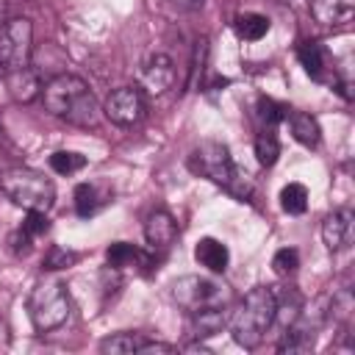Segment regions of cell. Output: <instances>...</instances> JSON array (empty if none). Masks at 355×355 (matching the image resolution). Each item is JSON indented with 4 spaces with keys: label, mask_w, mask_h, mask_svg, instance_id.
<instances>
[{
    "label": "cell",
    "mask_w": 355,
    "mask_h": 355,
    "mask_svg": "<svg viewBox=\"0 0 355 355\" xmlns=\"http://www.w3.org/2000/svg\"><path fill=\"white\" fill-rule=\"evenodd\" d=\"M0 139H3V130H0Z\"/></svg>",
    "instance_id": "obj_32"
},
{
    "label": "cell",
    "mask_w": 355,
    "mask_h": 355,
    "mask_svg": "<svg viewBox=\"0 0 355 355\" xmlns=\"http://www.w3.org/2000/svg\"><path fill=\"white\" fill-rule=\"evenodd\" d=\"M288 111H291L288 105L275 103L272 97H261V100H258V119L263 122V128H277L280 122H286Z\"/></svg>",
    "instance_id": "obj_25"
},
{
    "label": "cell",
    "mask_w": 355,
    "mask_h": 355,
    "mask_svg": "<svg viewBox=\"0 0 355 355\" xmlns=\"http://www.w3.org/2000/svg\"><path fill=\"white\" fill-rule=\"evenodd\" d=\"M352 227H355V214L349 208H336L333 214L324 216L322 222V241L330 252L344 250L352 241Z\"/></svg>",
    "instance_id": "obj_10"
},
{
    "label": "cell",
    "mask_w": 355,
    "mask_h": 355,
    "mask_svg": "<svg viewBox=\"0 0 355 355\" xmlns=\"http://www.w3.org/2000/svg\"><path fill=\"white\" fill-rule=\"evenodd\" d=\"M169 294H172V302H178L189 313L202 311V308H214V305H225V300H227L225 286H219L216 280L202 277V275H183V277H178L169 286Z\"/></svg>",
    "instance_id": "obj_7"
},
{
    "label": "cell",
    "mask_w": 355,
    "mask_h": 355,
    "mask_svg": "<svg viewBox=\"0 0 355 355\" xmlns=\"http://www.w3.org/2000/svg\"><path fill=\"white\" fill-rule=\"evenodd\" d=\"M233 28H236V36L239 39H244V42H261L269 33V17H263L258 11H244V14L236 17Z\"/></svg>",
    "instance_id": "obj_18"
},
{
    "label": "cell",
    "mask_w": 355,
    "mask_h": 355,
    "mask_svg": "<svg viewBox=\"0 0 355 355\" xmlns=\"http://www.w3.org/2000/svg\"><path fill=\"white\" fill-rule=\"evenodd\" d=\"M144 111H147V100H144V92L139 86H119L103 103L105 119H111L119 128H130V125L141 122Z\"/></svg>",
    "instance_id": "obj_8"
},
{
    "label": "cell",
    "mask_w": 355,
    "mask_h": 355,
    "mask_svg": "<svg viewBox=\"0 0 355 355\" xmlns=\"http://www.w3.org/2000/svg\"><path fill=\"white\" fill-rule=\"evenodd\" d=\"M280 208L291 216H300L308 211V189L302 183H286L280 189Z\"/></svg>",
    "instance_id": "obj_21"
},
{
    "label": "cell",
    "mask_w": 355,
    "mask_h": 355,
    "mask_svg": "<svg viewBox=\"0 0 355 355\" xmlns=\"http://www.w3.org/2000/svg\"><path fill=\"white\" fill-rule=\"evenodd\" d=\"M139 89L141 92H147V94H164L166 89H172V83H175V64H172V58L169 55H164V53H153V55H147L144 58V64H141V72H139Z\"/></svg>",
    "instance_id": "obj_9"
},
{
    "label": "cell",
    "mask_w": 355,
    "mask_h": 355,
    "mask_svg": "<svg viewBox=\"0 0 355 355\" xmlns=\"http://www.w3.org/2000/svg\"><path fill=\"white\" fill-rule=\"evenodd\" d=\"M33 55V25L25 17H11L0 22V72H14L31 67Z\"/></svg>",
    "instance_id": "obj_6"
},
{
    "label": "cell",
    "mask_w": 355,
    "mask_h": 355,
    "mask_svg": "<svg viewBox=\"0 0 355 355\" xmlns=\"http://www.w3.org/2000/svg\"><path fill=\"white\" fill-rule=\"evenodd\" d=\"M178 236V222L169 211L158 208L144 219V239L153 250H166Z\"/></svg>",
    "instance_id": "obj_11"
},
{
    "label": "cell",
    "mask_w": 355,
    "mask_h": 355,
    "mask_svg": "<svg viewBox=\"0 0 355 355\" xmlns=\"http://www.w3.org/2000/svg\"><path fill=\"white\" fill-rule=\"evenodd\" d=\"M28 316L39 333H50L69 319V294L58 280H42L28 294Z\"/></svg>",
    "instance_id": "obj_5"
},
{
    "label": "cell",
    "mask_w": 355,
    "mask_h": 355,
    "mask_svg": "<svg viewBox=\"0 0 355 355\" xmlns=\"http://www.w3.org/2000/svg\"><path fill=\"white\" fill-rule=\"evenodd\" d=\"M42 100H44V108L69 122V125H78V128H97L100 122V103L97 97L92 94L89 83L72 72H58L53 75L44 86H42Z\"/></svg>",
    "instance_id": "obj_1"
},
{
    "label": "cell",
    "mask_w": 355,
    "mask_h": 355,
    "mask_svg": "<svg viewBox=\"0 0 355 355\" xmlns=\"http://www.w3.org/2000/svg\"><path fill=\"white\" fill-rule=\"evenodd\" d=\"M86 166V155L80 153H72V150H58L50 155V169L58 172V175H75Z\"/></svg>",
    "instance_id": "obj_24"
},
{
    "label": "cell",
    "mask_w": 355,
    "mask_h": 355,
    "mask_svg": "<svg viewBox=\"0 0 355 355\" xmlns=\"http://www.w3.org/2000/svg\"><path fill=\"white\" fill-rule=\"evenodd\" d=\"M297 266H300V252H297L294 247H283V250H277L275 258H272V269H275L277 275H291Z\"/></svg>",
    "instance_id": "obj_26"
},
{
    "label": "cell",
    "mask_w": 355,
    "mask_h": 355,
    "mask_svg": "<svg viewBox=\"0 0 355 355\" xmlns=\"http://www.w3.org/2000/svg\"><path fill=\"white\" fill-rule=\"evenodd\" d=\"M105 202V197L100 194V189L94 186V183H80L78 189H75V211H78V216H92V214H97V208Z\"/></svg>",
    "instance_id": "obj_23"
},
{
    "label": "cell",
    "mask_w": 355,
    "mask_h": 355,
    "mask_svg": "<svg viewBox=\"0 0 355 355\" xmlns=\"http://www.w3.org/2000/svg\"><path fill=\"white\" fill-rule=\"evenodd\" d=\"M105 261H108V266H114V269L150 266V263H153L144 250H139V247H133V244H128V241H114V244L105 250Z\"/></svg>",
    "instance_id": "obj_17"
},
{
    "label": "cell",
    "mask_w": 355,
    "mask_h": 355,
    "mask_svg": "<svg viewBox=\"0 0 355 355\" xmlns=\"http://www.w3.org/2000/svg\"><path fill=\"white\" fill-rule=\"evenodd\" d=\"M316 22L327 25V28H338L347 25L355 14V0H313L311 6Z\"/></svg>",
    "instance_id": "obj_15"
},
{
    "label": "cell",
    "mask_w": 355,
    "mask_h": 355,
    "mask_svg": "<svg viewBox=\"0 0 355 355\" xmlns=\"http://www.w3.org/2000/svg\"><path fill=\"white\" fill-rule=\"evenodd\" d=\"M227 313L230 308L225 305H214V308H202V311H194L191 319H189V333L200 341V338H211L216 333H222L227 327Z\"/></svg>",
    "instance_id": "obj_12"
},
{
    "label": "cell",
    "mask_w": 355,
    "mask_h": 355,
    "mask_svg": "<svg viewBox=\"0 0 355 355\" xmlns=\"http://www.w3.org/2000/svg\"><path fill=\"white\" fill-rule=\"evenodd\" d=\"M141 355H150V352H178V347L175 344H164V341H147L144 338V344H141V349H139Z\"/></svg>",
    "instance_id": "obj_30"
},
{
    "label": "cell",
    "mask_w": 355,
    "mask_h": 355,
    "mask_svg": "<svg viewBox=\"0 0 355 355\" xmlns=\"http://www.w3.org/2000/svg\"><path fill=\"white\" fill-rule=\"evenodd\" d=\"M189 166L194 175L200 178H208L211 183L227 189L233 197L239 200H250L252 197V183L247 178V172H241L233 158H230V150L222 144V141H214V139H205L200 141L191 155H189Z\"/></svg>",
    "instance_id": "obj_3"
},
{
    "label": "cell",
    "mask_w": 355,
    "mask_h": 355,
    "mask_svg": "<svg viewBox=\"0 0 355 355\" xmlns=\"http://www.w3.org/2000/svg\"><path fill=\"white\" fill-rule=\"evenodd\" d=\"M69 261H75V252H67L61 247H53L47 255H44V269H61L67 266Z\"/></svg>",
    "instance_id": "obj_29"
},
{
    "label": "cell",
    "mask_w": 355,
    "mask_h": 355,
    "mask_svg": "<svg viewBox=\"0 0 355 355\" xmlns=\"http://www.w3.org/2000/svg\"><path fill=\"white\" fill-rule=\"evenodd\" d=\"M178 11H197L202 6V0H169Z\"/></svg>",
    "instance_id": "obj_31"
},
{
    "label": "cell",
    "mask_w": 355,
    "mask_h": 355,
    "mask_svg": "<svg viewBox=\"0 0 355 355\" xmlns=\"http://www.w3.org/2000/svg\"><path fill=\"white\" fill-rule=\"evenodd\" d=\"M277 311V291L272 286H255L244 294V300L227 313V330L233 341L244 349L261 347L266 338V330L275 324Z\"/></svg>",
    "instance_id": "obj_2"
},
{
    "label": "cell",
    "mask_w": 355,
    "mask_h": 355,
    "mask_svg": "<svg viewBox=\"0 0 355 355\" xmlns=\"http://www.w3.org/2000/svg\"><path fill=\"white\" fill-rule=\"evenodd\" d=\"M6 89L17 103H31L42 94V78L36 69L22 67L14 72H6Z\"/></svg>",
    "instance_id": "obj_13"
},
{
    "label": "cell",
    "mask_w": 355,
    "mask_h": 355,
    "mask_svg": "<svg viewBox=\"0 0 355 355\" xmlns=\"http://www.w3.org/2000/svg\"><path fill=\"white\" fill-rule=\"evenodd\" d=\"M255 155L261 166H272L280 155V141L275 136V128H261L255 136Z\"/></svg>",
    "instance_id": "obj_22"
},
{
    "label": "cell",
    "mask_w": 355,
    "mask_h": 355,
    "mask_svg": "<svg viewBox=\"0 0 355 355\" xmlns=\"http://www.w3.org/2000/svg\"><path fill=\"white\" fill-rule=\"evenodd\" d=\"M0 189L3 194L25 208V211H50L53 202H55V186L53 180L39 172V169H31V166H17V169H8L0 175Z\"/></svg>",
    "instance_id": "obj_4"
},
{
    "label": "cell",
    "mask_w": 355,
    "mask_h": 355,
    "mask_svg": "<svg viewBox=\"0 0 355 355\" xmlns=\"http://www.w3.org/2000/svg\"><path fill=\"white\" fill-rule=\"evenodd\" d=\"M8 244H11V252H14V255H28V252L33 250V239H31V236H28L22 227L11 233Z\"/></svg>",
    "instance_id": "obj_28"
},
{
    "label": "cell",
    "mask_w": 355,
    "mask_h": 355,
    "mask_svg": "<svg viewBox=\"0 0 355 355\" xmlns=\"http://www.w3.org/2000/svg\"><path fill=\"white\" fill-rule=\"evenodd\" d=\"M194 258H197L200 266H205V269L214 272V275H222V272L230 266V250H227V244H222V241L214 239V236H202V239L197 241Z\"/></svg>",
    "instance_id": "obj_14"
},
{
    "label": "cell",
    "mask_w": 355,
    "mask_h": 355,
    "mask_svg": "<svg viewBox=\"0 0 355 355\" xmlns=\"http://www.w3.org/2000/svg\"><path fill=\"white\" fill-rule=\"evenodd\" d=\"M144 344V338L139 333H114V336H105L100 341V352L105 355H130V352H139Z\"/></svg>",
    "instance_id": "obj_20"
},
{
    "label": "cell",
    "mask_w": 355,
    "mask_h": 355,
    "mask_svg": "<svg viewBox=\"0 0 355 355\" xmlns=\"http://www.w3.org/2000/svg\"><path fill=\"white\" fill-rule=\"evenodd\" d=\"M286 122H288V128H291V136H294L300 144L316 147V144L322 141V128H319L316 116H311V114H305V111H288Z\"/></svg>",
    "instance_id": "obj_16"
},
{
    "label": "cell",
    "mask_w": 355,
    "mask_h": 355,
    "mask_svg": "<svg viewBox=\"0 0 355 355\" xmlns=\"http://www.w3.org/2000/svg\"><path fill=\"white\" fill-rule=\"evenodd\" d=\"M33 241L39 239V236H44L47 230H50V219H47V214L44 211H28V216H25V222L19 225Z\"/></svg>",
    "instance_id": "obj_27"
},
{
    "label": "cell",
    "mask_w": 355,
    "mask_h": 355,
    "mask_svg": "<svg viewBox=\"0 0 355 355\" xmlns=\"http://www.w3.org/2000/svg\"><path fill=\"white\" fill-rule=\"evenodd\" d=\"M297 55H300V64L305 67V72L313 78V80H324V72L330 69L327 64V53H324V47L322 44H316V42H305L300 50H297Z\"/></svg>",
    "instance_id": "obj_19"
}]
</instances>
